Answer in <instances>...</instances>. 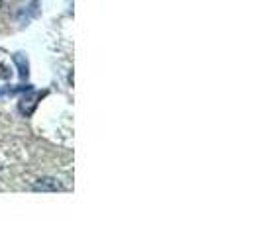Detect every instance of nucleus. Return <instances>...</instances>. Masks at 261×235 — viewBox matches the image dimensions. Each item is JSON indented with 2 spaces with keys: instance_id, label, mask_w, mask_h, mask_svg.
I'll return each mask as SVG.
<instances>
[{
  "instance_id": "nucleus-1",
  "label": "nucleus",
  "mask_w": 261,
  "mask_h": 235,
  "mask_svg": "<svg viewBox=\"0 0 261 235\" xmlns=\"http://www.w3.org/2000/svg\"><path fill=\"white\" fill-rule=\"evenodd\" d=\"M38 98H41V94H34V96H24V98H22V104H20V106L28 104V108H24V110H22L26 116H30V114L34 112V108H36V104H38V102H36Z\"/></svg>"
},
{
  "instance_id": "nucleus-2",
  "label": "nucleus",
  "mask_w": 261,
  "mask_h": 235,
  "mask_svg": "<svg viewBox=\"0 0 261 235\" xmlns=\"http://www.w3.org/2000/svg\"><path fill=\"white\" fill-rule=\"evenodd\" d=\"M14 63L18 65V73H20V78H26L28 77V59H24L22 57V53H16L14 55Z\"/></svg>"
},
{
  "instance_id": "nucleus-3",
  "label": "nucleus",
  "mask_w": 261,
  "mask_h": 235,
  "mask_svg": "<svg viewBox=\"0 0 261 235\" xmlns=\"http://www.w3.org/2000/svg\"><path fill=\"white\" fill-rule=\"evenodd\" d=\"M0 8H2V0H0Z\"/></svg>"
}]
</instances>
